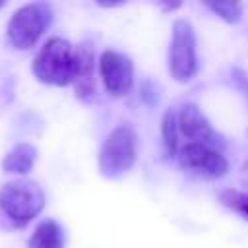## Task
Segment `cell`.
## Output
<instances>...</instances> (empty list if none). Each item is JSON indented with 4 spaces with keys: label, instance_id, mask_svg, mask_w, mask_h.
I'll return each instance as SVG.
<instances>
[{
    "label": "cell",
    "instance_id": "obj_1",
    "mask_svg": "<svg viewBox=\"0 0 248 248\" xmlns=\"http://www.w3.org/2000/svg\"><path fill=\"white\" fill-rule=\"evenodd\" d=\"M45 207L43 188L27 178H17L2 184L0 188V211L10 219L14 227H25Z\"/></svg>",
    "mask_w": 248,
    "mask_h": 248
},
{
    "label": "cell",
    "instance_id": "obj_4",
    "mask_svg": "<svg viewBox=\"0 0 248 248\" xmlns=\"http://www.w3.org/2000/svg\"><path fill=\"white\" fill-rule=\"evenodd\" d=\"M138 157V134L130 124L116 126L101 145L99 170L107 178H116L130 170Z\"/></svg>",
    "mask_w": 248,
    "mask_h": 248
},
{
    "label": "cell",
    "instance_id": "obj_14",
    "mask_svg": "<svg viewBox=\"0 0 248 248\" xmlns=\"http://www.w3.org/2000/svg\"><path fill=\"white\" fill-rule=\"evenodd\" d=\"M207 8L227 23H236L242 16V4L236 2H217V4H207Z\"/></svg>",
    "mask_w": 248,
    "mask_h": 248
},
{
    "label": "cell",
    "instance_id": "obj_10",
    "mask_svg": "<svg viewBox=\"0 0 248 248\" xmlns=\"http://www.w3.org/2000/svg\"><path fill=\"white\" fill-rule=\"evenodd\" d=\"M37 161V149L27 143V141H21V143H16L4 157L2 161V169L4 172H10V174H27L33 165Z\"/></svg>",
    "mask_w": 248,
    "mask_h": 248
},
{
    "label": "cell",
    "instance_id": "obj_11",
    "mask_svg": "<svg viewBox=\"0 0 248 248\" xmlns=\"http://www.w3.org/2000/svg\"><path fill=\"white\" fill-rule=\"evenodd\" d=\"M27 248H64V231L58 221H41L27 240Z\"/></svg>",
    "mask_w": 248,
    "mask_h": 248
},
{
    "label": "cell",
    "instance_id": "obj_7",
    "mask_svg": "<svg viewBox=\"0 0 248 248\" xmlns=\"http://www.w3.org/2000/svg\"><path fill=\"white\" fill-rule=\"evenodd\" d=\"M101 79L105 89L112 97H122L132 89L134 83V66L128 56L116 50H105L99 60Z\"/></svg>",
    "mask_w": 248,
    "mask_h": 248
},
{
    "label": "cell",
    "instance_id": "obj_5",
    "mask_svg": "<svg viewBox=\"0 0 248 248\" xmlns=\"http://www.w3.org/2000/svg\"><path fill=\"white\" fill-rule=\"evenodd\" d=\"M198 70L196 37L194 29L186 19L172 23V37L169 46V72L176 81H188Z\"/></svg>",
    "mask_w": 248,
    "mask_h": 248
},
{
    "label": "cell",
    "instance_id": "obj_15",
    "mask_svg": "<svg viewBox=\"0 0 248 248\" xmlns=\"http://www.w3.org/2000/svg\"><path fill=\"white\" fill-rule=\"evenodd\" d=\"M2 6H4V4H2V2H0V8H2Z\"/></svg>",
    "mask_w": 248,
    "mask_h": 248
},
{
    "label": "cell",
    "instance_id": "obj_13",
    "mask_svg": "<svg viewBox=\"0 0 248 248\" xmlns=\"http://www.w3.org/2000/svg\"><path fill=\"white\" fill-rule=\"evenodd\" d=\"M219 198L225 207H229L231 211L248 219V194H244L240 190H223L219 194Z\"/></svg>",
    "mask_w": 248,
    "mask_h": 248
},
{
    "label": "cell",
    "instance_id": "obj_3",
    "mask_svg": "<svg viewBox=\"0 0 248 248\" xmlns=\"http://www.w3.org/2000/svg\"><path fill=\"white\" fill-rule=\"evenodd\" d=\"M52 21V8L46 2H31L14 12L8 21V43L17 50H29L37 45Z\"/></svg>",
    "mask_w": 248,
    "mask_h": 248
},
{
    "label": "cell",
    "instance_id": "obj_8",
    "mask_svg": "<svg viewBox=\"0 0 248 248\" xmlns=\"http://www.w3.org/2000/svg\"><path fill=\"white\" fill-rule=\"evenodd\" d=\"M178 120V132L188 140V143H203L209 147H223L221 136L213 130L205 114L194 105V103H184L176 114Z\"/></svg>",
    "mask_w": 248,
    "mask_h": 248
},
{
    "label": "cell",
    "instance_id": "obj_9",
    "mask_svg": "<svg viewBox=\"0 0 248 248\" xmlns=\"http://www.w3.org/2000/svg\"><path fill=\"white\" fill-rule=\"evenodd\" d=\"M95 52L89 43L76 45L74 52V78L72 85L76 89V95L81 101H91L95 97V76H93V64Z\"/></svg>",
    "mask_w": 248,
    "mask_h": 248
},
{
    "label": "cell",
    "instance_id": "obj_6",
    "mask_svg": "<svg viewBox=\"0 0 248 248\" xmlns=\"http://www.w3.org/2000/svg\"><path fill=\"white\" fill-rule=\"evenodd\" d=\"M178 161L182 169L203 176V178H221L229 170V161L221 149L209 147L203 143H184L178 149Z\"/></svg>",
    "mask_w": 248,
    "mask_h": 248
},
{
    "label": "cell",
    "instance_id": "obj_2",
    "mask_svg": "<svg viewBox=\"0 0 248 248\" xmlns=\"http://www.w3.org/2000/svg\"><path fill=\"white\" fill-rule=\"evenodd\" d=\"M74 52L76 46L62 37L48 39L33 58V74L46 85L66 87L74 78Z\"/></svg>",
    "mask_w": 248,
    "mask_h": 248
},
{
    "label": "cell",
    "instance_id": "obj_12",
    "mask_svg": "<svg viewBox=\"0 0 248 248\" xmlns=\"http://www.w3.org/2000/svg\"><path fill=\"white\" fill-rule=\"evenodd\" d=\"M163 145L167 155H174L178 149V120H176V112L172 108H169L163 116Z\"/></svg>",
    "mask_w": 248,
    "mask_h": 248
}]
</instances>
